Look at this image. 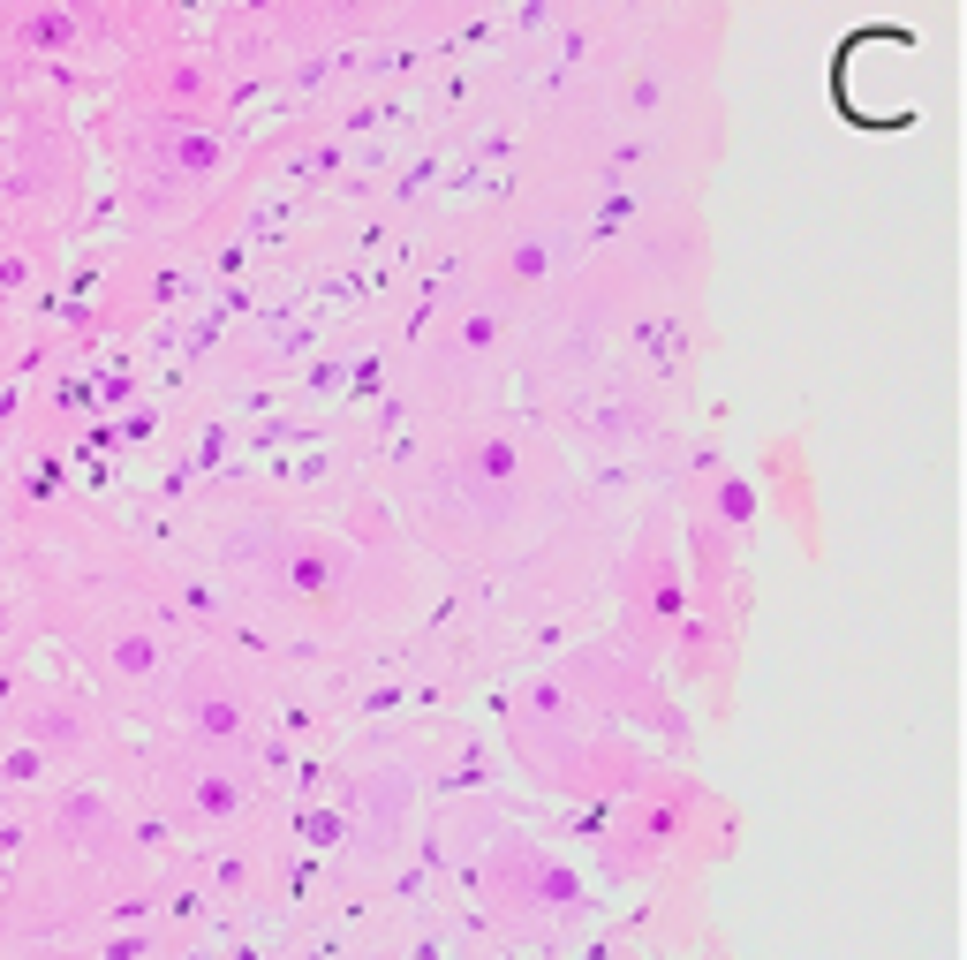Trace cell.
Masks as SVG:
<instances>
[{"label": "cell", "instance_id": "cell-2", "mask_svg": "<svg viewBox=\"0 0 967 960\" xmlns=\"http://www.w3.org/2000/svg\"><path fill=\"white\" fill-rule=\"evenodd\" d=\"M189 560L235 598L265 651H356L424 613V560L378 492H356L340 515L227 492L197 515Z\"/></svg>", "mask_w": 967, "mask_h": 960}, {"label": "cell", "instance_id": "cell-7", "mask_svg": "<svg viewBox=\"0 0 967 960\" xmlns=\"http://www.w3.org/2000/svg\"><path fill=\"white\" fill-rule=\"evenodd\" d=\"M522 318L507 295L476 288L469 273H446V288L431 295L424 333L408 341L401 371H393V409L416 424H446V416L499 409L514 386V348H522Z\"/></svg>", "mask_w": 967, "mask_h": 960}, {"label": "cell", "instance_id": "cell-1", "mask_svg": "<svg viewBox=\"0 0 967 960\" xmlns=\"http://www.w3.org/2000/svg\"><path fill=\"white\" fill-rule=\"evenodd\" d=\"M386 515L416 560L454 583H484L529 620H552L612 567L597 492L529 409L499 401L476 416L416 424L378 477Z\"/></svg>", "mask_w": 967, "mask_h": 960}, {"label": "cell", "instance_id": "cell-16", "mask_svg": "<svg viewBox=\"0 0 967 960\" xmlns=\"http://www.w3.org/2000/svg\"><path fill=\"white\" fill-rule=\"evenodd\" d=\"M416 802H424V772H416L408 756H356V764L340 772V802H333L348 862L386 870V862L408 847V832H416Z\"/></svg>", "mask_w": 967, "mask_h": 960}, {"label": "cell", "instance_id": "cell-17", "mask_svg": "<svg viewBox=\"0 0 967 960\" xmlns=\"http://www.w3.org/2000/svg\"><path fill=\"white\" fill-rule=\"evenodd\" d=\"M756 499H771V507L794 522V537L816 552V484H809V462H801V439H794V431L764 446V484H756Z\"/></svg>", "mask_w": 967, "mask_h": 960}, {"label": "cell", "instance_id": "cell-14", "mask_svg": "<svg viewBox=\"0 0 967 960\" xmlns=\"http://www.w3.org/2000/svg\"><path fill=\"white\" fill-rule=\"evenodd\" d=\"M544 666H552V681H560L567 696L590 711V719H605V726H620V734H635L643 749L673 756V764H688V756H696V719H688V703L665 688L658 666L628 658L612 635H582V643L552 651Z\"/></svg>", "mask_w": 967, "mask_h": 960}, {"label": "cell", "instance_id": "cell-9", "mask_svg": "<svg viewBox=\"0 0 967 960\" xmlns=\"http://www.w3.org/2000/svg\"><path fill=\"white\" fill-rule=\"evenodd\" d=\"M129 802L152 824L159 847H204L227 840L242 824L280 809V772L265 756H227V749H197L174 734H136V772H129Z\"/></svg>", "mask_w": 967, "mask_h": 960}, {"label": "cell", "instance_id": "cell-18", "mask_svg": "<svg viewBox=\"0 0 967 960\" xmlns=\"http://www.w3.org/2000/svg\"><path fill=\"white\" fill-rule=\"evenodd\" d=\"M0 960H99L91 938H0Z\"/></svg>", "mask_w": 967, "mask_h": 960}, {"label": "cell", "instance_id": "cell-3", "mask_svg": "<svg viewBox=\"0 0 967 960\" xmlns=\"http://www.w3.org/2000/svg\"><path fill=\"white\" fill-rule=\"evenodd\" d=\"M0 567H8V583H16V598H23L31 643H53V651L68 658V673H76L121 726L144 734L189 635H174L152 605H136L129 590L99 583V575H84V567H68L61 552L31 545V537H16V530L0 537Z\"/></svg>", "mask_w": 967, "mask_h": 960}, {"label": "cell", "instance_id": "cell-10", "mask_svg": "<svg viewBox=\"0 0 967 960\" xmlns=\"http://www.w3.org/2000/svg\"><path fill=\"white\" fill-rule=\"evenodd\" d=\"M484 832L461 847V892H469L476 923L507 945H560L567 930H582L597 915V892L552 840H537L529 824L476 809Z\"/></svg>", "mask_w": 967, "mask_h": 960}, {"label": "cell", "instance_id": "cell-8", "mask_svg": "<svg viewBox=\"0 0 967 960\" xmlns=\"http://www.w3.org/2000/svg\"><path fill=\"white\" fill-rule=\"evenodd\" d=\"M288 688H295L288 658L265 651V643H182L144 734H174V741H197V749L272 764L280 726H288Z\"/></svg>", "mask_w": 967, "mask_h": 960}, {"label": "cell", "instance_id": "cell-12", "mask_svg": "<svg viewBox=\"0 0 967 960\" xmlns=\"http://www.w3.org/2000/svg\"><path fill=\"white\" fill-rule=\"evenodd\" d=\"M0 741L38 756L53 779H99V787L129 794V772H136V726H121L76 673L31 666V658L0 696Z\"/></svg>", "mask_w": 967, "mask_h": 960}, {"label": "cell", "instance_id": "cell-4", "mask_svg": "<svg viewBox=\"0 0 967 960\" xmlns=\"http://www.w3.org/2000/svg\"><path fill=\"white\" fill-rule=\"evenodd\" d=\"M733 847H741V809L688 764H658L643 787L590 809L597 877L620 892L643 885V892H673V900L696 908V885L718 862H733Z\"/></svg>", "mask_w": 967, "mask_h": 960}, {"label": "cell", "instance_id": "cell-6", "mask_svg": "<svg viewBox=\"0 0 967 960\" xmlns=\"http://www.w3.org/2000/svg\"><path fill=\"white\" fill-rule=\"evenodd\" d=\"M499 741H507L514 772H522L537 794L567 802V809H605L628 787H643L658 764H673V756L643 749L635 734L590 719V711L552 681V666H522V673L499 681Z\"/></svg>", "mask_w": 967, "mask_h": 960}, {"label": "cell", "instance_id": "cell-5", "mask_svg": "<svg viewBox=\"0 0 967 960\" xmlns=\"http://www.w3.org/2000/svg\"><path fill=\"white\" fill-rule=\"evenodd\" d=\"M84 144L114 174L121 227L136 242H182V227H197L227 189V174L242 167L235 121H136L99 106L84 121Z\"/></svg>", "mask_w": 967, "mask_h": 960}, {"label": "cell", "instance_id": "cell-15", "mask_svg": "<svg viewBox=\"0 0 967 960\" xmlns=\"http://www.w3.org/2000/svg\"><path fill=\"white\" fill-rule=\"evenodd\" d=\"M99 106L136 114V121H235L242 91L227 76V61L204 46L197 23H182V31L152 38V46L121 53L99 76Z\"/></svg>", "mask_w": 967, "mask_h": 960}, {"label": "cell", "instance_id": "cell-11", "mask_svg": "<svg viewBox=\"0 0 967 960\" xmlns=\"http://www.w3.org/2000/svg\"><path fill=\"white\" fill-rule=\"evenodd\" d=\"M91 144H84V121L68 106L61 84H31L0 137V220L31 242L38 258L61 265L68 235L84 227L91 205Z\"/></svg>", "mask_w": 967, "mask_h": 960}, {"label": "cell", "instance_id": "cell-13", "mask_svg": "<svg viewBox=\"0 0 967 960\" xmlns=\"http://www.w3.org/2000/svg\"><path fill=\"white\" fill-rule=\"evenodd\" d=\"M612 643L628 658H643V666L665 673V651H673V628L680 613H688V567H680V530H673V507H665V492L650 484L643 499H635V522L628 537L612 545Z\"/></svg>", "mask_w": 967, "mask_h": 960}, {"label": "cell", "instance_id": "cell-19", "mask_svg": "<svg viewBox=\"0 0 967 960\" xmlns=\"http://www.w3.org/2000/svg\"><path fill=\"white\" fill-rule=\"evenodd\" d=\"M23 91H31V76L16 69V61H0V137H8V121H16V106H23Z\"/></svg>", "mask_w": 967, "mask_h": 960}]
</instances>
